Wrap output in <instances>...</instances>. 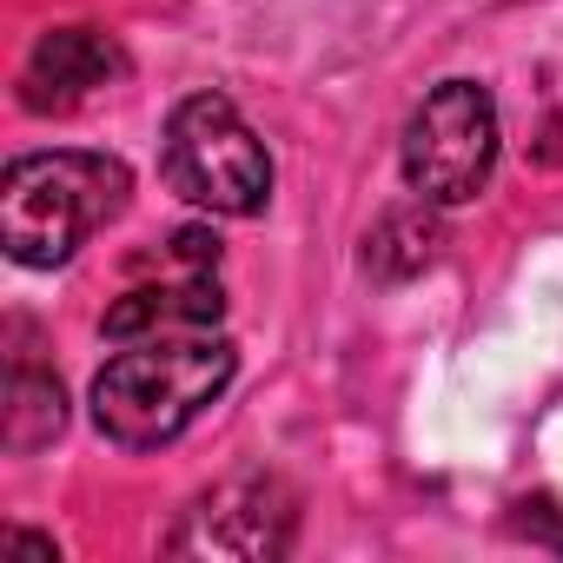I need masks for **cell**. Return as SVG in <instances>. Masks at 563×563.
Here are the masks:
<instances>
[{
  "mask_svg": "<svg viewBox=\"0 0 563 563\" xmlns=\"http://www.w3.org/2000/svg\"><path fill=\"white\" fill-rule=\"evenodd\" d=\"M239 372V352L219 332H166L120 345L93 378V424L120 451H159L173 444L206 405L225 398Z\"/></svg>",
  "mask_w": 563,
  "mask_h": 563,
  "instance_id": "obj_1",
  "label": "cell"
},
{
  "mask_svg": "<svg viewBox=\"0 0 563 563\" xmlns=\"http://www.w3.org/2000/svg\"><path fill=\"white\" fill-rule=\"evenodd\" d=\"M133 199V173L113 153H27L0 179V245L14 265L54 272Z\"/></svg>",
  "mask_w": 563,
  "mask_h": 563,
  "instance_id": "obj_2",
  "label": "cell"
},
{
  "mask_svg": "<svg viewBox=\"0 0 563 563\" xmlns=\"http://www.w3.org/2000/svg\"><path fill=\"white\" fill-rule=\"evenodd\" d=\"M159 173L186 206L219 212V219H252L272 199L265 140L239 120L225 93H192L173 107L166 140H159Z\"/></svg>",
  "mask_w": 563,
  "mask_h": 563,
  "instance_id": "obj_3",
  "label": "cell"
},
{
  "mask_svg": "<svg viewBox=\"0 0 563 563\" xmlns=\"http://www.w3.org/2000/svg\"><path fill=\"white\" fill-rule=\"evenodd\" d=\"M497 166V100L477 80H444L405 120V186L431 206H471Z\"/></svg>",
  "mask_w": 563,
  "mask_h": 563,
  "instance_id": "obj_4",
  "label": "cell"
},
{
  "mask_svg": "<svg viewBox=\"0 0 563 563\" xmlns=\"http://www.w3.org/2000/svg\"><path fill=\"white\" fill-rule=\"evenodd\" d=\"M299 537V497L265 477V471H245V477H225L212 490H199L166 550L173 556H232V563H272V556H286Z\"/></svg>",
  "mask_w": 563,
  "mask_h": 563,
  "instance_id": "obj_5",
  "label": "cell"
},
{
  "mask_svg": "<svg viewBox=\"0 0 563 563\" xmlns=\"http://www.w3.org/2000/svg\"><path fill=\"white\" fill-rule=\"evenodd\" d=\"M126 74V54L113 34L100 27H54L34 41L27 74H21V100L34 113H74L80 100H93L100 87H113Z\"/></svg>",
  "mask_w": 563,
  "mask_h": 563,
  "instance_id": "obj_6",
  "label": "cell"
},
{
  "mask_svg": "<svg viewBox=\"0 0 563 563\" xmlns=\"http://www.w3.org/2000/svg\"><path fill=\"white\" fill-rule=\"evenodd\" d=\"M219 319H225L219 278L173 265V278H159V286H133L126 299H113L100 332L113 345H133V339H166V332H219Z\"/></svg>",
  "mask_w": 563,
  "mask_h": 563,
  "instance_id": "obj_7",
  "label": "cell"
},
{
  "mask_svg": "<svg viewBox=\"0 0 563 563\" xmlns=\"http://www.w3.org/2000/svg\"><path fill=\"white\" fill-rule=\"evenodd\" d=\"M60 424H67L60 378H54V372H41L27 352H14V365H8V405H0V444L27 457V451L54 444V438H60Z\"/></svg>",
  "mask_w": 563,
  "mask_h": 563,
  "instance_id": "obj_8",
  "label": "cell"
},
{
  "mask_svg": "<svg viewBox=\"0 0 563 563\" xmlns=\"http://www.w3.org/2000/svg\"><path fill=\"white\" fill-rule=\"evenodd\" d=\"M438 219H431V199H418V206H398V212H385L378 219V232H372V245H365V265L378 272V278H411V272H424L431 258H438Z\"/></svg>",
  "mask_w": 563,
  "mask_h": 563,
  "instance_id": "obj_9",
  "label": "cell"
}]
</instances>
